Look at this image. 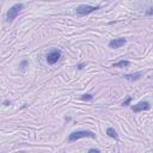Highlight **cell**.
Instances as JSON below:
<instances>
[{"label":"cell","instance_id":"cell-1","mask_svg":"<svg viewBox=\"0 0 153 153\" xmlns=\"http://www.w3.org/2000/svg\"><path fill=\"white\" fill-rule=\"evenodd\" d=\"M81 137H91V139H96V134L91 130H76V131H73L69 134L68 136V141L69 142H73V141H76Z\"/></svg>","mask_w":153,"mask_h":153},{"label":"cell","instance_id":"cell-2","mask_svg":"<svg viewBox=\"0 0 153 153\" xmlns=\"http://www.w3.org/2000/svg\"><path fill=\"white\" fill-rule=\"evenodd\" d=\"M23 10V4H14L13 6H11L10 7V10L7 11V13H6V19L8 20V22H12L13 19H16V17L20 13V11Z\"/></svg>","mask_w":153,"mask_h":153},{"label":"cell","instance_id":"cell-3","mask_svg":"<svg viewBox=\"0 0 153 153\" xmlns=\"http://www.w3.org/2000/svg\"><path fill=\"white\" fill-rule=\"evenodd\" d=\"M99 10V6H90V5H79L76 8H75V13L79 14V16H86V14H90L94 11Z\"/></svg>","mask_w":153,"mask_h":153},{"label":"cell","instance_id":"cell-4","mask_svg":"<svg viewBox=\"0 0 153 153\" xmlns=\"http://www.w3.org/2000/svg\"><path fill=\"white\" fill-rule=\"evenodd\" d=\"M61 54H62V53H61L60 49H53V50H50V51L47 54L45 60H47V62H48L49 65H54V63H56V62L60 60Z\"/></svg>","mask_w":153,"mask_h":153},{"label":"cell","instance_id":"cell-5","mask_svg":"<svg viewBox=\"0 0 153 153\" xmlns=\"http://www.w3.org/2000/svg\"><path fill=\"white\" fill-rule=\"evenodd\" d=\"M149 108H151L149 103H148L147 100H142V102H139L137 104L133 105V106H131V110H133L134 112H140V111H143V110H148Z\"/></svg>","mask_w":153,"mask_h":153},{"label":"cell","instance_id":"cell-6","mask_svg":"<svg viewBox=\"0 0 153 153\" xmlns=\"http://www.w3.org/2000/svg\"><path fill=\"white\" fill-rule=\"evenodd\" d=\"M126 43H127V39L126 38H122V37L115 38V39H111L109 42V48H111V49H118L122 45H124Z\"/></svg>","mask_w":153,"mask_h":153},{"label":"cell","instance_id":"cell-7","mask_svg":"<svg viewBox=\"0 0 153 153\" xmlns=\"http://www.w3.org/2000/svg\"><path fill=\"white\" fill-rule=\"evenodd\" d=\"M142 75H143V72H136V73H133V74H124L123 78L129 80V81H134V80H139Z\"/></svg>","mask_w":153,"mask_h":153},{"label":"cell","instance_id":"cell-8","mask_svg":"<svg viewBox=\"0 0 153 153\" xmlns=\"http://www.w3.org/2000/svg\"><path fill=\"white\" fill-rule=\"evenodd\" d=\"M129 65H130V62H129L128 60H121V61H118V62L114 63V65H112V67H117V68H123V67H128Z\"/></svg>","mask_w":153,"mask_h":153},{"label":"cell","instance_id":"cell-9","mask_svg":"<svg viewBox=\"0 0 153 153\" xmlns=\"http://www.w3.org/2000/svg\"><path fill=\"white\" fill-rule=\"evenodd\" d=\"M106 134H108L110 137H112V139H115V140H118V134H117V131H116L114 128H108V129H106Z\"/></svg>","mask_w":153,"mask_h":153},{"label":"cell","instance_id":"cell-10","mask_svg":"<svg viewBox=\"0 0 153 153\" xmlns=\"http://www.w3.org/2000/svg\"><path fill=\"white\" fill-rule=\"evenodd\" d=\"M80 99H81V100H92V99H93V96H92L91 93H85V94H82V96L80 97Z\"/></svg>","mask_w":153,"mask_h":153},{"label":"cell","instance_id":"cell-11","mask_svg":"<svg viewBox=\"0 0 153 153\" xmlns=\"http://www.w3.org/2000/svg\"><path fill=\"white\" fill-rule=\"evenodd\" d=\"M131 102V97H127V99L126 100H123V103H122V105L124 106V105H129V103Z\"/></svg>","mask_w":153,"mask_h":153},{"label":"cell","instance_id":"cell-12","mask_svg":"<svg viewBox=\"0 0 153 153\" xmlns=\"http://www.w3.org/2000/svg\"><path fill=\"white\" fill-rule=\"evenodd\" d=\"M26 65H27V61H26V60H24V61H22V63H20V68H22V69H24Z\"/></svg>","mask_w":153,"mask_h":153},{"label":"cell","instance_id":"cell-13","mask_svg":"<svg viewBox=\"0 0 153 153\" xmlns=\"http://www.w3.org/2000/svg\"><path fill=\"white\" fill-rule=\"evenodd\" d=\"M84 66H85V63H79V65H76V68H78V69H82Z\"/></svg>","mask_w":153,"mask_h":153},{"label":"cell","instance_id":"cell-14","mask_svg":"<svg viewBox=\"0 0 153 153\" xmlns=\"http://www.w3.org/2000/svg\"><path fill=\"white\" fill-rule=\"evenodd\" d=\"M88 152H100V151H99L98 148H90Z\"/></svg>","mask_w":153,"mask_h":153},{"label":"cell","instance_id":"cell-15","mask_svg":"<svg viewBox=\"0 0 153 153\" xmlns=\"http://www.w3.org/2000/svg\"><path fill=\"white\" fill-rule=\"evenodd\" d=\"M8 104H10V100H5L4 102V105H8Z\"/></svg>","mask_w":153,"mask_h":153}]
</instances>
